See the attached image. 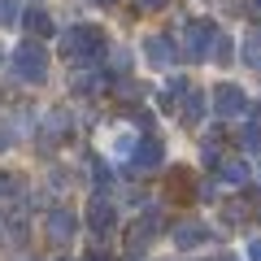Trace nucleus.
<instances>
[{"instance_id":"14","label":"nucleus","mask_w":261,"mask_h":261,"mask_svg":"<svg viewBox=\"0 0 261 261\" xmlns=\"http://www.w3.org/2000/svg\"><path fill=\"white\" fill-rule=\"evenodd\" d=\"M205 109H209V100H205V92H187V100H183V122H200L205 118Z\"/></svg>"},{"instance_id":"3","label":"nucleus","mask_w":261,"mask_h":261,"mask_svg":"<svg viewBox=\"0 0 261 261\" xmlns=\"http://www.w3.org/2000/svg\"><path fill=\"white\" fill-rule=\"evenodd\" d=\"M126 166L135 170V174H152L157 166H166V148H161V140H152V135H144L135 148H130Z\"/></svg>"},{"instance_id":"7","label":"nucleus","mask_w":261,"mask_h":261,"mask_svg":"<svg viewBox=\"0 0 261 261\" xmlns=\"http://www.w3.org/2000/svg\"><path fill=\"white\" fill-rule=\"evenodd\" d=\"M144 57H148L157 70H170L174 57H178V48H174V39H166V35H148L144 39Z\"/></svg>"},{"instance_id":"2","label":"nucleus","mask_w":261,"mask_h":261,"mask_svg":"<svg viewBox=\"0 0 261 261\" xmlns=\"http://www.w3.org/2000/svg\"><path fill=\"white\" fill-rule=\"evenodd\" d=\"M13 74L22 79V83H44L48 79V53L39 39H27V44L13 53Z\"/></svg>"},{"instance_id":"19","label":"nucleus","mask_w":261,"mask_h":261,"mask_svg":"<svg viewBox=\"0 0 261 261\" xmlns=\"http://www.w3.org/2000/svg\"><path fill=\"white\" fill-rule=\"evenodd\" d=\"M244 144H261V122H248V126H244Z\"/></svg>"},{"instance_id":"8","label":"nucleus","mask_w":261,"mask_h":261,"mask_svg":"<svg viewBox=\"0 0 261 261\" xmlns=\"http://www.w3.org/2000/svg\"><path fill=\"white\" fill-rule=\"evenodd\" d=\"M74 226H79V218L70 214V209H48V218H44V231H48V240H70L74 235Z\"/></svg>"},{"instance_id":"6","label":"nucleus","mask_w":261,"mask_h":261,"mask_svg":"<svg viewBox=\"0 0 261 261\" xmlns=\"http://www.w3.org/2000/svg\"><path fill=\"white\" fill-rule=\"evenodd\" d=\"M87 222H92L96 240H105V235H113V226H118V214H113V205L105 200V196H92V209H87Z\"/></svg>"},{"instance_id":"9","label":"nucleus","mask_w":261,"mask_h":261,"mask_svg":"<svg viewBox=\"0 0 261 261\" xmlns=\"http://www.w3.org/2000/svg\"><path fill=\"white\" fill-rule=\"evenodd\" d=\"M70 87H74L79 96H100V92H105V74L96 70V65H83V70H74Z\"/></svg>"},{"instance_id":"22","label":"nucleus","mask_w":261,"mask_h":261,"mask_svg":"<svg viewBox=\"0 0 261 261\" xmlns=\"http://www.w3.org/2000/svg\"><path fill=\"white\" fill-rule=\"evenodd\" d=\"M92 261H109V257H105V252H92Z\"/></svg>"},{"instance_id":"16","label":"nucleus","mask_w":261,"mask_h":261,"mask_svg":"<svg viewBox=\"0 0 261 261\" xmlns=\"http://www.w3.org/2000/svg\"><path fill=\"white\" fill-rule=\"evenodd\" d=\"M18 18H22L18 0H0V27H18Z\"/></svg>"},{"instance_id":"18","label":"nucleus","mask_w":261,"mask_h":261,"mask_svg":"<svg viewBox=\"0 0 261 261\" xmlns=\"http://www.w3.org/2000/svg\"><path fill=\"white\" fill-rule=\"evenodd\" d=\"M18 187H22V178H18V174H0V196H13Z\"/></svg>"},{"instance_id":"20","label":"nucleus","mask_w":261,"mask_h":261,"mask_svg":"<svg viewBox=\"0 0 261 261\" xmlns=\"http://www.w3.org/2000/svg\"><path fill=\"white\" fill-rule=\"evenodd\" d=\"M144 13H157V9H166V0H135Z\"/></svg>"},{"instance_id":"13","label":"nucleus","mask_w":261,"mask_h":261,"mask_svg":"<svg viewBox=\"0 0 261 261\" xmlns=\"http://www.w3.org/2000/svg\"><path fill=\"white\" fill-rule=\"evenodd\" d=\"M218 174H222V183H235V187H240V183H248V161H240V157H226Z\"/></svg>"},{"instance_id":"15","label":"nucleus","mask_w":261,"mask_h":261,"mask_svg":"<svg viewBox=\"0 0 261 261\" xmlns=\"http://www.w3.org/2000/svg\"><path fill=\"white\" fill-rule=\"evenodd\" d=\"M231 53H235L231 35H222V31H218V35H214V44H209V57H205V61H218V65H226V61H231Z\"/></svg>"},{"instance_id":"21","label":"nucleus","mask_w":261,"mask_h":261,"mask_svg":"<svg viewBox=\"0 0 261 261\" xmlns=\"http://www.w3.org/2000/svg\"><path fill=\"white\" fill-rule=\"evenodd\" d=\"M248 257H252V261H261V240H252V248H248Z\"/></svg>"},{"instance_id":"12","label":"nucleus","mask_w":261,"mask_h":261,"mask_svg":"<svg viewBox=\"0 0 261 261\" xmlns=\"http://www.w3.org/2000/svg\"><path fill=\"white\" fill-rule=\"evenodd\" d=\"M22 27H27L31 35H35V39H44V35H53V18H48L44 9H27V13H22Z\"/></svg>"},{"instance_id":"23","label":"nucleus","mask_w":261,"mask_h":261,"mask_svg":"<svg viewBox=\"0 0 261 261\" xmlns=\"http://www.w3.org/2000/svg\"><path fill=\"white\" fill-rule=\"evenodd\" d=\"M92 5H113V0H92Z\"/></svg>"},{"instance_id":"17","label":"nucleus","mask_w":261,"mask_h":261,"mask_svg":"<svg viewBox=\"0 0 261 261\" xmlns=\"http://www.w3.org/2000/svg\"><path fill=\"white\" fill-rule=\"evenodd\" d=\"M244 61H248V65H261V39H248V44H244Z\"/></svg>"},{"instance_id":"11","label":"nucleus","mask_w":261,"mask_h":261,"mask_svg":"<svg viewBox=\"0 0 261 261\" xmlns=\"http://www.w3.org/2000/svg\"><path fill=\"white\" fill-rule=\"evenodd\" d=\"M135 144H140V140H135V135H130L126 126H113V135H109V140H105V148H109V157L126 161V157H130V148H135Z\"/></svg>"},{"instance_id":"26","label":"nucleus","mask_w":261,"mask_h":261,"mask_svg":"<svg viewBox=\"0 0 261 261\" xmlns=\"http://www.w3.org/2000/svg\"><path fill=\"white\" fill-rule=\"evenodd\" d=\"M0 61H5V53H0Z\"/></svg>"},{"instance_id":"1","label":"nucleus","mask_w":261,"mask_h":261,"mask_svg":"<svg viewBox=\"0 0 261 261\" xmlns=\"http://www.w3.org/2000/svg\"><path fill=\"white\" fill-rule=\"evenodd\" d=\"M105 31L100 27H83V22H79V27H65L61 31V39H57V57H61V61H92L96 65V57L105 53Z\"/></svg>"},{"instance_id":"4","label":"nucleus","mask_w":261,"mask_h":261,"mask_svg":"<svg viewBox=\"0 0 261 261\" xmlns=\"http://www.w3.org/2000/svg\"><path fill=\"white\" fill-rule=\"evenodd\" d=\"M214 35H218V31H214V22H205V18H200V22H183V48H187V57H196V61H205V57H209V44H214Z\"/></svg>"},{"instance_id":"24","label":"nucleus","mask_w":261,"mask_h":261,"mask_svg":"<svg viewBox=\"0 0 261 261\" xmlns=\"http://www.w3.org/2000/svg\"><path fill=\"white\" fill-rule=\"evenodd\" d=\"M218 261H235V257H218Z\"/></svg>"},{"instance_id":"10","label":"nucleus","mask_w":261,"mask_h":261,"mask_svg":"<svg viewBox=\"0 0 261 261\" xmlns=\"http://www.w3.org/2000/svg\"><path fill=\"white\" fill-rule=\"evenodd\" d=\"M209 240H214V235H209V226H200V222H183V226H178V231H174V248H200V244H209Z\"/></svg>"},{"instance_id":"25","label":"nucleus","mask_w":261,"mask_h":261,"mask_svg":"<svg viewBox=\"0 0 261 261\" xmlns=\"http://www.w3.org/2000/svg\"><path fill=\"white\" fill-rule=\"evenodd\" d=\"M0 235H5V222H0Z\"/></svg>"},{"instance_id":"5","label":"nucleus","mask_w":261,"mask_h":261,"mask_svg":"<svg viewBox=\"0 0 261 261\" xmlns=\"http://www.w3.org/2000/svg\"><path fill=\"white\" fill-rule=\"evenodd\" d=\"M214 113L218 118H240V113H248V92L235 83H222L214 92Z\"/></svg>"}]
</instances>
